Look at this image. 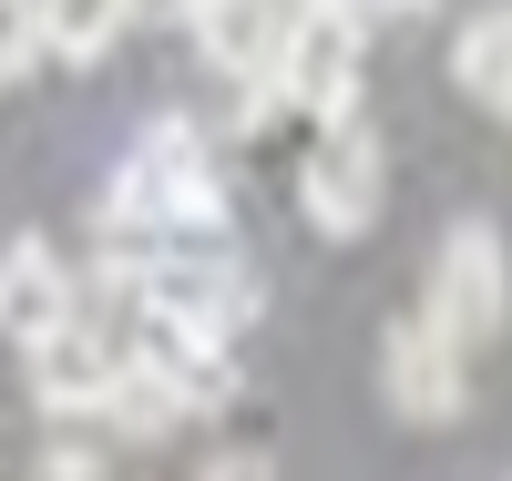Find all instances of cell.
Listing matches in <instances>:
<instances>
[{"instance_id":"7a4b0ae2","label":"cell","mask_w":512,"mask_h":481,"mask_svg":"<svg viewBox=\"0 0 512 481\" xmlns=\"http://www.w3.org/2000/svg\"><path fill=\"white\" fill-rule=\"evenodd\" d=\"M359 62H369V21L349 11V0H297L267 93L297 103L308 123H349L359 113Z\"/></svg>"},{"instance_id":"9a60e30c","label":"cell","mask_w":512,"mask_h":481,"mask_svg":"<svg viewBox=\"0 0 512 481\" xmlns=\"http://www.w3.org/2000/svg\"><path fill=\"white\" fill-rule=\"evenodd\" d=\"M502 123H512V103H502Z\"/></svg>"},{"instance_id":"3957f363","label":"cell","mask_w":512,"mask_h":481,"mask_svg":"<svg viewBox=\"0 0 512 481\" xmlns=\"http://www.w3.org/2000/svg\"><path fill=\"white\" fill-rule=\"evenodd\" d=\"M420 318H431V328L461 348V359L502 338V318H512V256H502V236H492V226H451V236H441Z\"/></svg>"},{"instance_id":"6da1fadb","label":"cell","mask_w":512,"mask_h":481,"mask_svg":"<svg viewBox=\"0 0 512 481\" xmlns=\"http://www.w3.org/2000/svg\"><path fill=\"white\" fill-rule=\"evenodd\" d=\"M103 236L113 246H216L226 236V185L195 123H144V144L123 154L113 195H103Z\"/></svg>"},{"instance_id":"4fadbf2b","label":"cell","mask_w":512,"mask_h":481,"mask_svg":"<svg viewBox=\"0 0 512 481\" xmlns=\"http://www.w3.org/2000/svg\"><path fill=\"white\" fill-rule=\"evenodd\" d=\"M205 481H277V471H267V461H256V451H226V461H216V471H205Z\"/></svg>"},{"instance_id":"30bf717a","label":"cell","mask_w":512,"mask_h":481,"mask_svg":"<svg viewBox=\"0 0 512 481\" xmlns=\"http://www.w3.org/2000/svg\"><path fill=\"white\" fill-rule=\"evenodd\" d=\"M134 11H144V0H41V41H52L62 62H103Z\"/></svg>"},{"instance_id":"52a82bcc","label":"cell","mask_w":512,"mask_h":481,"mask_svg":"<svg viewBox=\"0 0 512 481\" xmlns=\"http://www.w3.org/2000/svg\"><path fill=\"white\" fill-rule=\"evenodd\" d=\"M72 318H82V287L62 267V246L52 236H11V246H0V338L41 348L52 328H72Z\"/></svg>"},{"instance_id":"5b68a950","label":"cell","mask_w":512,"mask_h":481,"mask_svg":"<svg viewBox=\"0 0 512 481\" xmlns=\"http://www.w3.org/2000/svg\"><path fill=\"white\" fill-rule=\"evenodd\" d=\"M379 400H390L410 430L461 420V348L431 318H390V338H379Z\"/></svg>"},{"instance_id":"9c48e42d","label":"cell","mask_w":512,"mask_h":481,"mask_svg":"<svg viewBox=\"0 0 512 481\" xmlns=\"http://www.w3.org/2000/svg\"><path fill=\"white\" fill-rule=\"evenodd\" d=\"M451 82L472 103H512V11H482V21H461V41H451Z\"/></svg>"},{"instance_id":"8fae6325","label":"cell","mask_w":512,"mask_h":481,"mask_svg":"<svg viewBox=\"0 0 512 481\" xmlns=\"http://www.w3.org/2000/svg\"><path fill=\"white\" fill-rule=\"evenodd\" d=\"M52 41H41V0H0V82H21Z\"/></svg>"},{"instance_id":"277c9868","label":"cell","mask_w":512,"mask_h":481,"mask_svg":"<svg viewBox=\"0 0 512 481\" xmlns=\"http://www.w3.org/2000/svg\"><path fill=\"white\" fill-rule=\"evenodd\" d=\"M297 205H308L318 236H369L379 205H390V164H379V134L349 123H318V154L297 164Z\"/></svg>"},{"instance_id":"ba28073f","label":"cell","mask_w":512,"mask_h":481,"mask_svg":"<svg viewBox=\"0 0 512 481\" xmlns=\"http://www.w3.org/2000/svg\"><path fill=\"white\" fill-rule=\"evenodd\" d=\"M287 11L297 0H185V21L205 41V62L216 72H277V41H287Z\"/></svg>"},{"instance_id":"5bb4252c","label":"cell","mask_w":512,"mask_h":481,"mask_svg":"<svg viewBox=\"0 0 512 481\" xmlns=\"http://www.w3.org/2000/svg\"><path fill=\"white\" fill-rule=\"evenodd\" d=\"M349 11H359V21H369V11H390V21H420L431 0H349Z\"/></svg>"},{"instance_id":"7c38bea8","label":"cell","mask_w":512,"mask_h":481,"mask_svg":"<svg viewBox=\"0 0 512 481\" xmlns=\"http://www.w3.org/2000/svg\"><path fill=\"white\" fill-rule=\"evenodd\" d=\"M41 481H103V461L72 451V441H52V451H41Z\"/></svg>"},{"instance_id":"8992f818","label":"cell","mask_w":512,"mask_h":481,"mask_svg":"<svg viewBox=\"0 0 512 481\" xmlns=\"http://www.w3.org/2000/svg\"><path fill=\"white\" fill-rule=\"evenodd\" d=\"M21 359H31V400L52 410V420H103L113 369H123V338L103 318H72V328L41 338V348H21Z\"/></svg>"}]
</instances>
